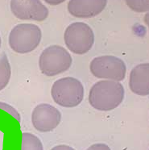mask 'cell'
Instances as JSON below:
<instances>
[{"mask_svg":"<svg viewBox=\"0 0 149 150\" xmlns=\"http://www.w3.org/2000/svg\"><path fill=\"white\" fill-rule=\"evenodd\" d=\"M124 98V88L119 82L103 80L95 83L90 91L89 102L98 111H108L118 108Z\"/></svg>","mask_w":149,"mask_h":150,"instance_id":"1","label":"cell"},{"mask_svg":"<svg viewBox=\"0 0 149 150\" xmlns=\"http://www.w3.org/2000/svg\"><path fill=\"white\" fill-rule=\"evenodd\" d=\"M51 95L56 103L64 108H74L84 98V87L77 79L66 77L56 81L52 86Z\"/></svg>","mask_w":149,"mask_h":150,"instance_id":"2","label":"cell"},{"mask_svg":"<svg viewBox=\"0 0 149 150\" xmlns=\"http://www.w3.org/2000/svg\"><path fill=\"white\" fill-rule=\"evenodd\" d=\"M41 30L33 23H21L14 27L9 35V45L18 53H28L39 45Z\"/></svg>","mask_w":149,"mask_h":150,"instance_id":"3","label":"cell"},{"mask_svg":"<svg viewBox=\"0 0 149 150\" xmlns=\"http://www.w3.org/2000/svg\"><path fill=\"white\" fill-rule=\"evenodd\" d=\"M71 65V55L60 45H51L46 48L39 59L40 71L50 77L67 71Z\"/></svg>","mask_w":149,"mask_h":150,"instance_id":"4","label":"cell"},{"mask_svg":"<svg viewBox=\"0 0 149 150\" xmlns=\"http://www.w3.org/2000/svg\"><path fill=\"white\" fill-rule=\"evenodd\" d=\"M64 40L68 49L76 54H85L94 45L93 30L85 23H73L66 28Z\"/></svg>","mask_w":149,"mask_h":150,"instance_id":"5","label":"cell"},{"mask_svg":"<svg viewBox=\"0 0 149 150\" xmlns=\"http://www.w3.org/2000/svg\"><path fill=\"white\" fill-rule=\"evenodd\" d=\"M90 69L97 79L121 82L126 75V65L123 60L114 56H102L94 58Z\"/></svg>","mask_w":149,"mask_h":150,"instance_id":"6","label":"cell"},{"mask_svg":"<svg viewBox=\"0 0 149 150\" xmlns=\"http://www.w3.org/2000/svg\"><path fill=\"white\" fill-rule=\"evenodd\" d=\"M61 120V114L55 107L48 103H41L34 108L32 122L36 130L48 132L55 129Z\"/></svg>","mask_w":149,"mask_h":150,"instance_id":"7","label":"cell"},{"mask_svg":"<svg viewBox=\"0 0 149 150\" xmlns=\"http://www.w3.org/2000/svg\"><path fill=\"white\" fill-rule=\"evenodd\" d=\"M11 10L15 16L23 20L43 21L49 16L48 8L37 0L11 1Z\"/></svg>","mask_w":149,"mask_h":150,"instance_id":"8","label":"cell"},{"mask_svg":"<svg viewBox=\"0 0 149 150\" xmlns=\"http://www.w3.org/2000/svg\"><path fill=\"white\" fill-rule=\"evenodd\" d=\"M106 0H72L68 4V11L78 18H91L100 14L106 7Z\"/></svg>","mask_w":149,"mask_h":150,"instance_id":"9","label":"cell"},{"mask_svg":"<svg viewBox=\"0 0 149 150\" xmlns=\"http://www.w3.org/2000/svg\"><path fill=\"white\" fill-rule=\"evenodd\" d=\"M149 65L143 63L136 65L131 71L129 86L136 95L146 96L149 95Z\"/></svg>","mask_w":149,"mask_h":150,"instance_id":"10","label":"cell"},{"mask_svg":"<svg viewBox=\"0 0 149 150\" xmlns=\"http://www.w3.org/2000/svg\"><path fill=\"white\" fill-rule=\"evenodd\" d=\"M11 65L7 55L3 53L0 56V91L4 89L10 81Z\"/></svg>","mask_w":149,"mask_h":150,"instance_id":"11","label":"cell"},{"mask_svg":"<svg viewBox=\"0 0 149 150\" xmlns=\"http://www.w3.org/2000/svg\"><path fill=\"white\" fill-rule=\"evenodd\" d=\"M21 150H44V147L39 138L32 133L22 134Z\"/></svg>","mask_w":149,"mask_h":150,"instance_id":"12","label":"cell"},{"mask_svg":"<svg viewBox=\"0 0 149 150\" xmlns=\"http://www.w3.org/2000/svg\"><path fill=\"white\" fill-rule=\"evenodd\" d=\"M126 3L131 10L137 12H145L148 11V1H126Z\"/></svg>","mask_w":149,"mask_h":150,"instance_id":"13","label":"cell"},{"mask_svg":"<svg viewBox=\"0 0 149 150\" xmlns=\"http://www.w3.org/2000/svg\"><path fill=\"white\" fill-rule=\"evenodd\" d=\"M0 108L3 109L4 111H6L7 113H9L10 115H11L15 119H16L17 120L20 122L21 121V118H20V115L19 114V112L15 109V108L11 106V105L7 104L6 103H3V102H0Z\"/></svg>","mask_w":149,"mask_h":150,"instance_id":"14","label":"cell"},{"mask_svg":"<svg viewBox=\"0 0 149 150\" xmlns=\"http://www.w3.org/2000/svg\"><path fill=\"white\" fill-rule=\"evenodd\" d=\"M86 150H110V149L105 144H95L89 147Z\"/></svg>","mask_w":149,"mask_h":150,"instance_id":"15","label":"cell"},{"mask_svg":"<svg viewBox=\"0 0 149 150\" xmlns=\"http://www.w3.org/2000/svg\"><path fill=\"white\" fill-rule=\"evenodd\" d=\"M51 150H75L74 149H73L72 147L68 146V145H65V144H62V145H57L52 148Z\"/></svg>","mask_w":149,"mask_h":150,"instance_id":"16","label":"cell"},{"mask_svg":"<svg viewBox=\"0 0 149 150\" xmlns=\"http://www.w3.org/2000/svg\"><path fill=\"white\" fill-rule=\"evenodd\" d=\"M48 4H61V3H63L64 1H46Z\"/></svg>","mask_w":149,"mask_h":150,"instance_id":"17","label":"cell"},{"mask_svg":"<svg viewBox=\"0 0 149 150\" xmlns=\"http://www.w3.org/2000/svg\"><path fill=\"white\" fill-rule=\"evenodd\" d=\"M0 46H1V37H0Z\"/></svg>","mask_w":149,"mask_h":150,"instance_id":"18","label":"cell"}]
</instances>
